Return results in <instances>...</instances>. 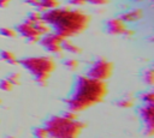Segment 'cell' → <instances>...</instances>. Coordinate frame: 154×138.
<instances>
[{
  "label": "cell",
  "mask_w": 154,
  "mask_h": 138,
  "mask_svg": "<svg viewBox=\"0 0 154 138\" xmlns=\"http://www.w3.org/2000/svg\"><path fill=\"white\" fill-rule=\"evenodd\" d=\"M42 20L61 38L82 34L89 25L90 17L78 8L55 7L42 12Z\"/></svg>",
  "instance_id": "6da1fadb"
},
{
  "label": "cell",
  "mask_w": 154,
  "mask_h": 138,
  "mask_svg": "<svg viewBox=\"0 0 154 138\" xmlns=\"http://www.w3.org/2000/svg\"><path fill=\"white\" fill-rule=\"evenodd\" d=\"M107 92L108 88L106 82L93 79L87 74H82L76 78L73 89L65 102L69 110L79 113L102 102Z\"/></svg>",
  "instance_id": "7a4b0ae2"
},
{
  "label": "cell",
  "mask_w": 154,
  "mask_h": 138,
  "mask_svg": "<svg viewBox=\"0 0 154 138\" xmlns=\"http://www.w3.org/2000/svg\"><path fill=\"white\" fill-rule=\"evenodd\" d=\"M45 127L51 138H78L85 124L78 119L63 115H53L46 120Z\"/></svg>",
  "instance_id": "3957f363"
},
{
  "label": "cell",
  "mask_w": 154,
  "mask_h": 138,
  "mask_svg": "<svg viewBox=\"0 0 154 138\" xmlns=\"http://www.w3.org/2000/svg\"><path fill=\"white\" fill-rule=\"evenodd\" d=\"M18 64H20L40 85H46L51 74L55 70V60L48 55L26 56L18 60Z\"/></svg>",
  "instance_id": "277c9868"
},
{
  "label": "cell",
  "mask_w": 154,
  "mask_h": 138,
  "mask_svg": "<svg viewBox=\"0 0 154 138\" xmlns=\"http://www.w3.org/2000/svg\"><path fill=\"white\" fill-rule=\"evenodd\" d=\"M112 73H113V64L105 58H97L96 60H94L87 71L88 77L102 82H106L112 76Z\"/></svg>",
  "instance_id": "5b68a950"
},
{
  "label": "cell",
  "mask_w": 154,
  "mask_h": 138,
  "mask_svg": "<svg viewBox=\"0 0 154 138\" xmlns=\"http://www.w3.org/2000/svg\"><path fill=\"white\" fill-rule=\"evenodd\" d=\"M64 38H61L59 35H57L53 31H49L48 34H45L43 36H41L38 43L41 44V47L52 53V54H57V55H61L63 54V47H61V42Z\"/></svg>",
  "instance_id": "8992f818"
},
{
  "label": "cell",
  "mask_w": 154,
  "mask_h": 138,
  "mask_svg": "<svg viewBox=\"0 0 154 138\" xmlns=\"http://www.w3.org/2000/svg\"><path fill=\"white\" fill-rule=\"evenodd\" d=\"M138 115L144 124L143 133L147 137L154 134V104H143L138 108Z\"/></svg>",
  "instance_id": "52a82bcc"
},
{
  "label": "cell",
  "mask_w": 154,
  "mask_h": 138,
  "mask_svg": "<svg viewBox=\"0 0 154 138\" xmlns=\"http://www.w3.org/2000/svg\"><path fill=\"white\" fill-rule=\"evenodd\" d=\"M14 30H16V32L19 34L23 38H25L26 42H29V43H36V42H38L40 38H41V36H42V35L37 31V29L35 28V25L31 24V23H29V22H26V20L19 23V24L16 26Z\"/></svg>",
  "instance_id": "ba28073f"
},
{
  "label": "cell",
  "mask_w": 154,
  "mask_h": 138,
  "mask_svg": "<svg viewBox=\"0 0 154 138\" xmlns=\"http://www.w3.org/2000/svg\"><path fill=\"white\" fill-rule=\"evenodd\" d=\"M126 29H128L126 23H124L118 17L111 18V19L106 20V23H105V30H106V32L109 34V35H113V36L124 35V32H125Z\"/></svg>",
  "instance_id": "9c48e42d"
},
{
  "label": "cell",
  "mask_w": 154,
  "mask_h": 138,
  "mask_svg": "<svg viewBox=\"0 0 154 138\" xmlns=\"http://www.w3.org/2000/svg\"><path fill=\"white\" fill-rule=\"evenodd\" d=\"M143 16H144L143 10L140 7H135V8H130V10L122 12L118 16V18H120L124 23H135V22H138L140 19H142Z\"/></svg>",
  "instance_id": "30bf717a"
},
{
  "label": "cell",
  "mask_w": 154,
  "mask_h": 138,
  "mask_svg": "<svg viewBox=\"0 0 154 138\" xmlns=\"http://www.w3.org/2000/svg\"><path fill=\"white\" fill-rule=\"evenodd\" d=\"M61 47H63L64 52H67V53H71V54H79L82 52L81 47H78L70 38H64L63 42H61Z\"/></svg>",
  "instance_id": "8fae6325"
},
{
  "label": "cell",
  "mask_w": 154,
  "mask_h": 138,
  "mask_svg": "<svg viewBox=\"0 0 154 138\" xmlns=\"http://www.w3.org/2000/svg\"><path fill=\"white\" fill-rule=\"evenodd\" d=\"M0 59L2 61H5L6 64H10V65H17L18 64V59L16 56V54L11 50H0Z\"/></svg>",
  "instance_id": "7c38bea8"
},
{
  "label": "cell",
  "mask_w": 154,
  "mask_h": 138,
  "mask_svg": "<svg viewBox=\"0 0 154 138\" xmlns=\"http://www.w3.org/2000/svg\"><path fill=\"white\" fill-rule=\"evenodd\" d=\"M55 7H59V0H40L36 10L40 12H43V11L52 10Z\"/></svg>",
  "instance_id": "4fadbf2b"
},
{
  "label": "cell",
  "mask_w": 154,
  "mask_h": 138,
  "mask_svg": "<svg viewBox=\"0 0 154 138\" xmlns=\"http://www.w3.org/2000/svg\"><path fill=\"white\" fill-rule=\"evenodd\" d=\"M135 104V98L131 96V95H125L124 97H122L118 102H117V106L120 107V108H131L132 106Z\"/></svg>",
  "instance_id": "5bb4252c"
},
{
  "label": "cell",
  "mask_w": 154,
  "mask_h": 138,
  "mask_svg": "<svg viewBox=\"0 0 154 138\" xmlns=\"http://www.w3.org/2000/svg\"><path fill=\"white\" fill-rule=\"evenodd\" d=\"M26 22H29V23H31V24H35V23H37V22H40V20H42V12H40V11H37V10H35V11H31V12H29L28 13V16H26V19H25Z\"/></svg>",
  "instance_id": "9a60e30c"
},
{
  "label": "cell",
  "mask_w": 154,
  "mask_h": 138,
  "mask_svg": "<svg viewBox=\"0 0 154 138\" xmlns=\"http://www.w3.org/2000/svg\"><path fill=\"white\" fill-rule=\"evenodd\" d=\"M140 100L144 103V104H154V92L152 90L149 91H144L140 95Z\"/></svg>",
  "instance_id": "2e32d148"
},
{
  "label": "cell",
  "mask_w": 154,
  "mask_h": 138,
  "mask_svg": "<svg viewBox=\"0 0 154 138\" xmlns=\"http://www.w3.org/2000/svg\"><path fill=\"white\" fill-rule=\"evenodd\" d=\"M78 65H79V61L75 58H67L64 60V66L70 71H75L78 67Z\"/></svg>",
  "instance_id": "e0dca14e"
},
{
  "label": "cell",
  "mask_w": 154,
  "mask_h": 138,
  "mask_svg": "<svg viewBox=\"0 0 154 138\" xmlns=\"http://www.w3.org/2000/svg\"><path fill=\"white\" fill-rule=\"evenodd\" d=\"M143 82L147 85H153L154 84V71L152 68H148L143 72Z\"/></svg>",
  "instance_id": "ac0fdd59"
},
{
  "label": "cell",
  "mask_w": 154,
  "mask_h": 138,
  "mask_svg": "<svg viewBox=\"0 0 154 138\" xmlns=\"http://www.w3.org/2000/svg\"><path fill=\"white\" fill-rule=\"evenodd\" d=\"M0 35L4 37H7V38H14L17 36V32L14 29H11L7 26H1L0 28Z\"/></svg>",
  "instance_id": "d6986e66"
},
{
  "label": "cell",
  "mask_w": 154,
  "mask_h": 138,
  "mask_svg": "<svg viewBox=\"0 0 154 138\" xmlns=\"http://www.w3.org/2000/svg\"><path fill=\"white\" fill-rule=\"evenodd\" d=\"M34 138H51L46 127L42 126V127H36L34 130Z\"/></svg>",
  "instance_id": "ffe728a7"
},
{
  "label": "cell",
  "mask_w": 154,
  "mask_h": 138,
  "mask_svg": "<svg viewBox=\"0 0 154 138\" xmlns=\"http://www.w3.org/2000/svg\"><path fill=\"white\" fill-rule=\"evenodd\" d=\"M13 88H14V85L7 78L0 79V90H2V91H12Z\"/></svg>",
  "instance_id": "44dd1931"
},
{
  "label": "cell",
  "mask_w": 154,
  "mask_h": 138,
  "mask_svg": "<svg viewBox=\"0 0 154 138\" xmlns=\"http://www.w3.org/2000/svg\"><path fill=\"white\" fill-rule=\"evenodd\" d=\"M13 85H19L20 84V74L18 72H12L6 77Z\"/></svg>",
  "instance_id": "7402d4cb"
},
{
  "label": "cell",
  "mask_w": 154,
  "mask_h": 138,
  "mask_svg": "<svg viewBox=\"0 0 154 138\" xmlns=\"http://www.w3.org/2000/svg\"><path fill=\"white\" fill-rule=\"evenodd\" d=\"M90 0H69V5L71 6H83L85 4H89Z\"/></svg>",
  "instance_id": "603a6c76"
},
{
  "label": "cell",
  "mask_w": 154,
  "mask_h": 138,
  "mask_svg": "<svg viewBox=\"0 0 154 138\" xmlns=\"http://www.w3.org/2000/svg\"><path fill=\"white\" fill-rule=\"evenodd\" d=\"M109 0H90L89 4L90 5H95V6H101V5H106Z\"/></svg>",
  "instance_id": "cb8c5ba5"
},
{
  "label": "cell",
  "mask_w": 154,
  "mask_h": 138,
  "mask_svg": "<svg viewBox=\"0 0 154 138\" xmlns=\"http://www.w3.org/2000/svg\"><path fill=\"white\" fill-rule=\"evenodd\" d=\"M38 1H40V0H24L25 4H28V5H30V6L35 7V8L38 6Z\"/></svg>",
  "instance_id": "d4e9b609"
},
{
  "label": "cell",
  "mask_w": 154,
  "mask_h": 138,
  "mask_svg": "<svg viewBox=\"0 0 154 138\" xmlns=\"http://www.w3.org/2000/svg\"><path fill=\"white\" fill-rule=\"evenodd\" d=\"M11 1H12V0H0V8H5V7H7V6L10 5Z\"/></svg>",
  "instance_id": "484cf974"
},
{
  "label": "cell",
  "mask_w": 154,
  "mask_h": 138,
  "mask_svg": "<svg viewBox=\"0 0 154 138\" xmlns=\"http://www.w3.org/2000/svg\"><path fill=\"white\" fill-rule=\"evenodd\" d=\"M132 2H142V1H144V0H131Z\"/></svg>",
  "instance_id": "4316f807"
},
{
  "label": "cell",
  "mask_w": 154,
  "mask_h": 138,
  "mask_svg": "<svg viewBox=\"0 0 154 138\" xmlns=\"http://www.w3.org/2000/svg\"><path fill=\"white\" fill-rule=\"evenodd\" d=\"M1 102H2V100H1V97H0V104H1Z\"/></svg>",
  "instance_id": "83f0119b"
}]
</instances>
